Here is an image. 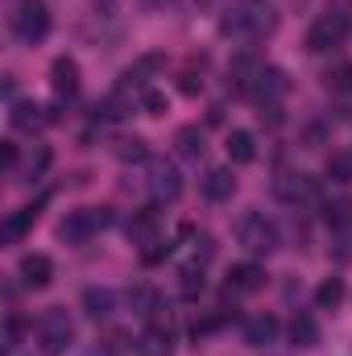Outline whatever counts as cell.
<instances>
[{
	"label": "cell",
	"instance_id": "35",
	"mask_svg": "<svg viewBox=\"0 0 352 356\" xmlns=\"http://www.w3.org/2000/svg\"><path fill=\"white\" fill-rule=\"evenodd\" d=\"M178 91H182V95H199V91H203V79H199L195 71H182V75H178Z\"/></svg>",
	"mask_w": 352,
	"mask_h": 356
},
{
	"label": "cell",
	"instance_id": "4",
	"mask_svg": "<svg viewBox=\"0 0 352 356\" xmlns=\"http://www.w3.org/2000/svg\"><path fill=\"white\" fill-rule=\"evenodd\" d=\"M237 241H241L253 257H269V253L282 245L278 224L265 220V211H249V216H241V224H237Z\"/></svg>",
	"mask_w": 352,
	"mask_h": 356
},
{
	"label": "cell",
	"instance_id": "25",
	"mask_svg": "<svg viewBox=\"0 0 352 356\" xmlns=\"http://www.w3.org/2000/svg\"><path fill=\"white\" fill-rule=\"evenodd\" d=\"M112 154H116L120 162H150V145H145L141 137H120Z\"/></svg>",
	"mask_w": 352,
	"mask_h": 356
},
{
	"label": "cell",
	"instance_id": "13",
	"mask_svg": "<svg viewBox=\"0 0 352 356\" xmlns=\"http://www.w3.org/2000/svg\"><path fill=\"white\" fill-rule=\"evenodd\" d=\"M137 356H175V336L166 323H150L137 336Z\"/></svg>",
	"mask_w": 352,
	"mask_h": 356
},
{
	"label": "cell",
	"instance_id": "31",
	"mask_svg": "<svg viewBox=\"0 0 352 356\" xmlns=\"http://www.w3.org/2000/svg\"><path fill=\"white\" fill-rule=\"evenodd\" d=\"M328 178H332V182H352V158L332 154V158H328Z\"/></svg>",
	"mask_w": 352,
	"mask_h": 356
},
{
	"label": "cell",
	"instance_id": "37",
	"mask_svg": "<svg viewBox=\"0 0 352 356\" xmlns=\"http://www.w3.org/2000/svg\"><path fill=\"white\" fill-rule=\"evenodd\" d=\"M17 166H21V149H17V145H13V141H4V170H8V175H13V170H17Z\"/></svg>",
	"mask_w": 352,
	"mask_h": 356
},
{
	"label": "cell",
	"instance_id": "11",
	"mask_svg": "<svg viewBox=\"0 0 352 356\" xmlns=\"http://www.w3.org/2000/svg\"><path fill=\"white\" fill-rule=\"evenodd\" d=\"M17 273H21V282H25L29 290H46V286L54 282V261H50L46 253H25L21 266H17Z\"/></svg>",
	"mask_w": 352,
	"mask_h": 356
},
{
	"label": "cell",
	"instance_id": "23",
	"mask_svg": "<svg viewBox=\"0 0 352 356\" xmlns=\"http://www.w3.org/2000/svg\"><path fill=\"white\" fill-rule=\"evenodd\" d=\"M290 340H294L298 348H315V344H319V323H315L307 311H298V315L290 319Z\"/></svg>",
	"mask_w": 352,
	"mask_h": 356
},
{
	"label": "cell",
	"instance_id": "21",
	"mask_svg": "<svg viewBox=\"0 0 352 356\" xmlns=\"http://www.w3.org/2000/svg\"><path fill=\"white\" fill-rule=\"evenodd\" d=\"M116 311V294L112 290H104V286H88L83 290V315L88 319H108Z\"/></svg>",
	"mask_w": 352,
	"mask_h": 356
},
{
	"label": "cell",
	"instance_id": "24",
	"mask_svg": "<svg viewBox=\"0 0 352 356\" xmlns=\"http://www.w3.org/2000/svg\"><path fill=\"white\" fill-rule=\"evenodd\" d=\"M344 277H323L319 282V290H315V302H319V311H336L340 302H344Z\"/></svg>",
	"mask_w": 352,
	"mask_h": 356
},
{
	"label": "cell",
	"instance_id": "10",
	"mask_svg": "<svg viewBox=\"0 0 352 356\" xmlns=\"http://www.w3.org/2000/svg\"><path fill=\"white\" fill-rule=\"evenodd\" d=\"M150 191H154L158 203H175L182 195V175H178L175 162H154L150 166Z\"/></svg>",
	"mask_w": 352,
	"mask_h": 356
},
{
	"label": "cell",
	"instance_id": "1",
	"mask_svg": "<svg viewBox=\"0 0 352 356\" xmlns=\"http://www.w3.org/2000/svg\"><path fill=\"white\" fill-rule=\"evenodd\" d=\"M273 29H278V8L269 0H237L220 21V33H245V38H265Z\"/></svg>",
	"mask_w": 352,
	"mask_h": 356
},
{
	"label": "cell",
	"instance_id": "12",
	"mask_svg": "<svg viewBox=\"0 0 352 356\" xmlns=\"http://www.w3.org/2000/svg\"><path fill=\"white\" fill-rule=\"evenodd\" d=\"M50 88L58 91V99H71V95L79 91V63L67 58V54H58V58L50 63Z\"/></svg>",
	"mask_w": 352,
	"mask_h": 356
},
{
	"label": "cell",
	"instance_id": "5",
	"mask_svg": "<svg viewBox=\"0 0 352 356\" xmlns=\"http://www.w3.org/2000/svg\"><path fill=\"white\" fill-rule=\"evenodd\" d=\"M13 33L25 46H38L50 33V8L46 0H17L13 4Z\"/></svg>",
	"mask_w": 352,
	"mask_h": 356
},
{
	"label": "cell",
	"instance_id": "28",
	"mask_svg": "<svg viewBox=\"0 0 352 356\" xmlns=\"http://www.w3.org/2000/svg\"><path fill=\"white\" fill-rule=\"evenodd\" d=\"M50 162H54L50 145H33V154H29V162H25V175H29V178H42L46 170H50Z\"/></svg>",
	"mask_w": 352,
	"mask_h": 356
},
{
	"label": "cell",
	"instance_id": "39",
	"mask_svg": "<svg viewBox=\"0 0 352 356\" xmlns=\"http://www.w3.org/2000/svg\"><path fill=\"white\" fill-rule=\"evenodd\" d=\"M195 245H199V249H195V261H207V257L216 253V241H211V236H199Z\"/></svg>",
	"mask_w": 352,
	"mask_h": 356
},
{
	"label": "cell",
	"instance_id": "40",
	"mask_svg": "<svg viewBox=\"0 0 352 356\" xmlns=\"http://www.w3.org/2000/svg\"><path fill=\"white\" fill-rule=\"evenodd\" d=\"M91 8H95L99 17H112V13H116V0H91Z\"/></svg>",
	"mask_w": 352,
	"mask_h": 356
},
{
	"label": "cell",
	"instance_id": "7",
	"mask_svg": "<svg viewBox=\"0 0 352 356\" xmlns=\"http://www.w3.org/2000/svg\"><path fill=\"white\" fill-rule=\"evenodd\" d=\"M273 195L286 203V207H307L319 199V182L311 175H278L273 178Z\"/></svg>",
	"mask_w": 352,
	"mask_h": 356
},
{
	"label": "cell",
	"instance_id": "29",
	"mask_svg": "<svg viewBox=\"0 0 352 356\" xmlns=\"http://www.w3.org/2000/svg\"><path fill=\"white\" fill-rule=\"evenodd\" d=\"M141 108H145L150 116H166V112H170V99H166L162 91L145 88V91H141Z\"/></svg>",
	"mask_w": 352,
	"mask_h": 356
},
{
	"label": "cell",
	"instance_id": "34",
	"mask_svg": "<svg viewBox=\"0 0 352 356\" xmlns=\"http://www.w3.org/2000/svg\"><path fill=\"white\" fill-rule=\"evenodd\" d=\"M349 203H328V207H323V220H328V224H336V228H344V224H349Z\"/></svg>",
	"mask_w": 352,
	"mask_h": 356
},
{
	"label": "cell",
	"instance_id": "14",
	"mask_svg": "<svg viewBox=\"0 0 352 356\" xmlns=\"http://www.w3.org/2000/svg\"><path fill=\"white\" fill-rule=\"evenodd\" d=\"M265 290V269L253 261H241V266L228 269V294H257Z\"/></svg>",
	"mask_w": 352,
	"mask_h": 356
},
{
	"label": "cell",
	"instance_id": "16",
	"mask_svg": "<svg viewBox=\"0 0 352 356\" xmlns=\"http://www.w3.org/2000/svg\"><path fill=\"white\" fill-rule=\"evenodd\" d=\"M129 241L141 245V249L158 241V207H141V211H133V220H129Z\"/></svg>",
	"mask_w": 352,
	"mask_h": 356
},
{
	"label": "cell",
	"instance_id": "26",
	"mask_svg": "<svg viewBox=\"0 0 352 356\" xmlns=\"http://www.w3.org/2000/svg\"><path fill=\"white\" fill-rule=\"evenodd\" d=\"M178 290H182L186 298L203 290V261H191V266H182V269H178Z\"/></svg>",
	"mask_w": 352,
	"mask_h": 356
},
{
	"label": "cell",
	"instance_id": "32",
	"mask_svg": "<svg viewBox=\"0 0 352 356\" xmlns=\"http://www.w3.org/2000/svg\"><path fill=\"white\" fill-rule=\"evenodd\" d=\"M170 249H175V245L158 236L154 245H145V249H141V261H145V266H158V261H166V257H170Z\"/></svg>",
	"mask_w": 352,
	"mask_h": 356
},
{
	"label": "cell",
	"instance_id": "19",
	"mask_svg": "<svg viewBox=\"0 0 352 356\" xmlns=\"http://www.w3.org/2000/svg\"><path fill=\"white\" fill-rule=\"evenodd\" d=\"M273 340H278V319H273V315H253V319H245V344L269 348Z\"/></svg>",
	"mask_w": 352,
	"mask_h": 356
},
{
	"label": "cell",
	"instance_id": "33",
	"mask_svg": "<svg viewBox=\"0 0 352 356\" xmlns=\"http://www.w3.org/2000/svg\"><path fill=\"white\" fill-rule=\"evenodd\" d=\"M21 336H25V323H21L17 315H8V319H4V348L17 353V348H21Z\"/></svg>",
	"mask_w": 352,
	"mask_h": 356
},
{
	"label": "cell",
	"instance_id": "2",
	"mask_svg": "<svg viewBox=\"0 0 352 356\" xmlns=\"http://www.w3.org/2000/svg\"><path fill=\"white\" fill-rule=\"evenodd\" d=\"M352 33V13L344 8H328L323 17H315V25L307 29V50L311 54H328V50H340Z\"/></svg>",
	"mask_w": 352,
	"mask_h": 356
},
{
	"label": "cell",
	"instance_id": "6",
	"mask_svg": "<svg viewBox=\"0 0 352 356\" xmlns=\"http://www.w3.org/2000/svg\"><path fill=\"white\" fill-rule=\"evenodd\" d=\"M112 224V207H79V211H67V220L58 224V241L67 245H88L99 228Z\"/></svg>",
	"mask_w": 352,
	"mask_h": 356
},
{
	"label": "cell",
	"instance_id": "9",
	"mask_svg": "<svg viewBox=\"0 0 352 356\" xmlns=\"http://www.w3.org/2000/svg\"><path fill=\"white\" fill-rule=\"evenodd\" d=\"M50 120H54V112H50V108H42V104H33V99H13L8 124H13L17 133H42Z\"/></svg>",
	"mask_w": 352,
	"mask_h": 356
},
{
	"label": "cell",
	"instance_id": "30",
	"mask_svg": "<svg viewBox=\"0 0 352 356\" xmlns=\"http://www.w3.org/2000/svg\"><path fill=\"white\" fill-rule=\"evenodd\" d=\"M129 344L137 348V340H129V332H120V327H112V332L104 336V353H108V356H120V353H129Z\"/></svg>",
	"mask_w": 352,
	"mask_h": 356
},
{
	"label": "cell",
	"instance_id": "36",
	"mask_svg": "<svg viewBox=\"0 0 352 356\" xmlns=\"http://www.w3.org/2000/svg\"><path fill=\"white\" fill-rule=\"evenodd\" d=\"M323 137H328V133H323L319 124H311V129L303 133V145H307V149H319V145H323Z\"/></svg>",
	"mask_w": 352,
	"mask_h": 356
},
{
	"label": "cell",
	"instance_id": "3",
	"mask_svg": "<svg viewBox=\"0 0 352 356\" xmlns=\"http://www.w3.org/2000/svg\"><path fill=\"white\" fill-rule=\"evenodd\" d=\"M75 344V323L63 307H50L42 319H38V348L46 356H63Z\"/></svg>",
	"mask_w": 352,
	"mask_h": 356
},
{
	"label": "cell",
	"instance_id": "20",
	"mask_svg": "<svg viewBox=\"0 0 352 356\" xmlns=\"http://www.w3.org/2000/svg\"><path fill=\"white\" fill-rule=\"evenodd\" d=\"M228 158H232L237 166L257 162V137H253L249 129H232V133H228Z\"/></svg>",
	"mask_w": 352,
	"mask_h": 356
},
{
	"label": "cell",
	"instance_id": "18",
	"mask_svg": "<svg viewBox=\"0 0 352 356\" xmlns=\"http://www.w3.org/2000/svg\"><path fill=\"white\" fill-rule=\"evenodd\" d=\"M175 149H178V158L199 162V158L207 154V137H203V129H199V124H182V129L175 133Z\"/></svg>",
	"mask_w": 352,
	"mask_h": 356
},
{
	"label": "cell",
	"instance_id": "27",
	"mask_svg": "<svg viewBox=\"0 0 352 356\" xmlns=\"http://www.w3.org/2000/svg\"><path fill=\"white\" fill-rule=\"evenodd\" d=\"M323 88L328 91H352V63H340V67H328L323 71Z\"/></svg>",
	"mask_w": 352,
	"mask_h": 356
},
{
	"label": "cell",
	"instance_id": "22",
	"mask_svg": "<svg viewBox=\"0 0 352 356\" xmlns=\"http://www.w3.org/2000/svg\"><path fill=\"white\" fill-rule=\"evenodd\" d=\"M33 224H38V207H21L17 216H8V220H4V228H0V241H4V245H17V241H21V236H25Z\"/></svg>",
	"mask_w": 352,
	"mask_h": 356
},
{
	"label": "cell",
	"instance_id": "38",
	"mask_svg": "<svg viewBox=\"0 0 352 356\" xmlns=\"http://www.w3.org/2000/svg\"><path fill=\"white\" fill-rule=\"evenodd\" d=\"M257 116H262V124H282V104H265Z\"/></svg>",
	"mask_w": 352,
	"mask_h": 356
},
{
	"label": "cell",
	"instance_id": "15",
	"mask_svg": "<svg viewBox=\"0 0 352 356\" xmlns=\"http://www.w3.org/2000/svg\"><path fill=\"white\" fill-rule=\"evenodd\" d=\"M199 191H203L211 203H224V199H232L237 178H232V170H228V166H211V170L203 175V182H199Z\"/></svg>",
	"mask_w": 352,
	"mask_h": 356
},
{
	"label": "cell",
	"instance_id": "8",
	"mask_svg": "<svg viewBox=\"0 0 352 356\" xmlns=\"http://www.w3.org/2000/svg\"><path fill=\"white\" fill-rule=\"evenodd\" d=\"M286 91H290L286 71H282V67H262V71L253 75V83H249L245 95H253V99H257V108H265V104H282V95H286Z\"/></svg>",
	"mask_w": 352,
	"mask_h": 356
},
{
	"label": "cell",
	"instance_id": "17",
	"mask_svg": "<svg viewBox=\"0 0 352 356\" xmlns=\"http://www.w3.org/2000/svg\"><path fill=\"white\" fill-rule=\"evenodd\" d=\"M129 307H133V315L137 319H158L166 307H162V294L154 290V286H133L129 290Z\"/></svg>",
	"mask_w": 352,
	"mask_h": 356
}]
</instances>
